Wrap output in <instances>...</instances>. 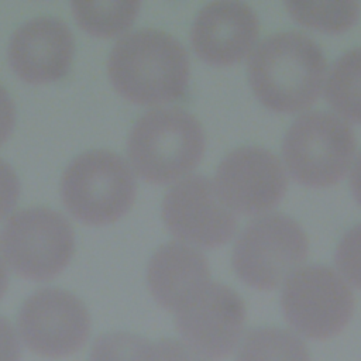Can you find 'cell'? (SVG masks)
<instances>
[{"instance_id": "1", "label": "cell", "mask_w": 361, "mask_h": 361, "mask_svg": "<svg viewBox=\"0 0 361 361\" xmlns=\"http://www.w3.org/2000/svg\"><path fill=\"white\" fill-rule=\"evenodd\" d=\"M326 59L320 47L300 32L264 39L248 61V79L257 99L269 110L296 113L320 94Z\"/></svg>"}, {"instance_id": "2", "label": "cell", "mask_w": 361, "mask_h": 361, "mask_svg": "<svg viewBox=\"0 0 361 361\" xmlns=\"http://www.w3.org/2000/svg\"><path fill=\"white\" fill-rule=\"evenodd\" d=\"M107 72L114 89L127 100L161 104L185 94L189 58L183 45L169 34L138 30L116 42Z\"/></svg>"}, {"instance_id": "3", "label": "cell", "mask_w": 361, "mask_h": 361, "mask_svg": "<svg viewBox=\"0 0 361 361\" xmlns=\"http://www.w3.org/2000/svg\"><path fill=\"white\" fill-rule=\"evenodd\" d=\"M204 134L186 110L155 109L141 116L128 135L127 152L135 172L151 183H171L200 162Z\"/></svg>"}, {"instance_id": "4", "label": "cell", "mask_w": 361, "mask_h": 361, "mask_svg": "<svg viewBox=\"0 0 361 361\" xmlns=\"http://www.w3.org/2000/svg\"><path fill=\"white\" fill-rule=\"evenodd\" d=\"M135 179L117 154L93 149L73 158L61 180L66 210L90 226L109 224L124 216L135 199Z\"/></svg>"}, {"instance_id": "5", "label": "cell", "mask_w": 361, "mask_h": 361, "mask_svg": "<svg viewBox=\"0 0 361 361\" xmlns=\"http://www.w3.org/2000/svg\"><path fill=\"white\" fill-rule=\"evenodd\" d=\"M354 152L353 130L327 111L299 116L282 142V155L290 176L312 188L340 182L350 168Z\"/></svg>"}, {"instance_id": "6", "label": "cell", "mask_w": 361, "mask_h": 361, "mask_svg": "<svg viewBox=\"0 0 361 361\" xmlns=\"http://www.w3.org/2000/svg\"><path fill=\"white\" fill-rule=\"evenodd\" d=\"M75 235L69 221L47 207H30L13 214L0 231L3 261L20 276L49 281L69 264Z\"/></svg>"}, {"instance_id": "7", "label": "cell", "mask_w": 361, "mask_h": 361, "mask_svg": "<svg viewBox=\"0 0 361 361\" xmlns=\"http://www.w3.org/2000/svg\"><path fill=\"white\" fill-rule=\"evenodd\" d=\"M306 255L302 227L288 216L268 214L250 223L237 238L233 268L248 286L271 290L296 271Z\"/></svg>"}, {"instance_id": "8", "label": "cell", "mask_w": 361, "mask_h": 361, "mask_svg": "<svg viewBox=\"0 0 361 361\" xmlns=\"http://www.w3.org/2000/svg\"><path fill=\"white\" fill-rule=\"evenodd\" d=\"M281 306L286 322L296 331L313 340H326L347 326L354 298L344 279L331 268L307 265L285 279Z\"/></svg>"}, {"instance_id": "9", "label": "cell", "mask_w": 361, "mask_h": 361, "mask_svg": "<svg viewBox=\"0 0 361 361\" xmlns=\"http://www.w3.org/2000/svg\"><path fill=\"white\" fill-rule=\"evenodd\" d=\"M90 324L79 298L61 288H42L21 305L16 329L21 343L37 355L65 358L86 344Z\"/></svg>"}, {"instance_id": "10", "label": "cell", "mask_w": 361, "mask_h": 361, "mask_svg": "<svg viewBox=\"0 0 361 361\" xmlns=\"http://www.w3.org/2000/svg\"><path fill=\"white\" fill-rule=\"evenodd\" d=\"M175 313L186 347L209 360L233 353L245 320L241 298L228 286L210 281L189 293Z\"/></svg>"}, {"instance_id": "11", "label": "cell", "mask_w": 361, "mask_h": 361, "mask_svg": "<svg viewBox=\"0 0 361 361\" xmlns=\"http://www.w3.org/2000/svg\"><path fill=\"white\" fill-rule=\"evenodd\" d=\"M214 189L228 209L255 216L269 212L281 202L286 190V175L271 151L241 147L220 162Z\"/></svg>"}, {"instance_id": "12", "label": "cell", "mask_w": 361, "mask_h": 361, "mask_svg": "<svg viewBox=\"0 0 361 361\" xmlns=\"http://www.w3.org/2000/svg\"><path fill=\"white\" fill-rule=\"evenodd\" d=\"M162 219L176 238L204 248L227 243L237 228L234 214L219 199L214 185L200 175L182 179L166 193Z\"/></svg>"}, {"instance_id": "13", "label": "cell", "mask_w": 361, "mask_h": 361, "mask_svg": "<svg viewBox=\"0 0 361 361\" xmlns=\"http://www.w3.org/2000/svg\"><path fill=\"white\" fill-rule=\"evenodd\" d=\"M75 54L69 27L55 17H38L20 25L11 35L8 62L28 83L54 82L65 76Z\"/></svg>"}, {"instance_id": "14", "label": "cell", "mask_w": 361, "mask_h": 361, "mask_svg": "<svg viewBox=\"0 0 361 361\" xmlns=\"http://www.w3.org/2000/svg\"><path fill=\"white\" fill-rule=\"evenodd\" d=\"M258 18L254 10L238 1H216L196 16L190 42L204 62L226 66L250 54L258 38Z\"/></svg>"}, {"instance_id": "15", "label": "cell", "mask_w": 361, "mask_h": 361, "mask_svg": "<svg viewBox=\"0 0 361 361\" xmlns=\"http://www.w3.org/2000/svg\"><path fill=\"white\" fill-rule=\"evenodd\" d=\"M209 276L204 255L180 243L159 247L147 267L149 292L168 310H176L189 293L209 282Z\"/></svg>"}, {"instance_id": "16", "label": "cell", "mask_w": 361, "mask_h": 361, "mask_svg": "<svg viewBox=\"0 0 361 361\" xmlns=\"http://www.w3.org/2000/svg\"><path fill=\"white\" fill-rule=\"evenodd\" d=\"M326 99L340 116L361 123V48L345 52L333 63Z\"/></svg>"}, {"instance_id": "17", "label": "cell", "mask_w": 361, "mask_h": 361, "mask_svg": "<svg viewBox=\"0 0 361 361\" xmlns=\"http://www.w3.org/2000/svg\"><path fill=\"white\" fill-rule=\"evenodd\" d=\"M78 24L96 37H113L130 28L140 11V1H73Z\"/></svg>"}, {"instance_id": "18", "label": "cell", "mask_w": 361, "mask_h": 361, "mask_svg": "<svg viewBox=\"0 0 361 361\" xmlns=\"http://www.w3.org/2000/svg\"><path fill=\"white\" fill-rule=\"evenodd\" d=\"M235 361H309V354L295 334L264 327L247 333Z\"/></svg>"}, {"instance_id": "19", "label": "cell", "mask_w": 361, "mask_h": 361, "mask_svg": "<svg viewBox=\"0 0 361 361\" xmlns=\"http://www.w3.org/2000/svg\"><path fill=\"white\" fill-rule=\"evenodd\" d=\"M285 6L299 24L331 34L348 30L360 16L355 1H288Z\"/></svg>"}, {"instance_id": "20", "label": "cell", "mask_w": 361, "mask_h": 361, "mask_svg": "<svg viewBox=\"0 0 361 361\" xmlns=\"http://www.w3.org/2000/svg\"><path fill=\"white\" fill-rule=\"evenodd\" d=\"M152 344L137 334L111 331L99 336L89 354V361H151Z\"/></svg>"}, {"instance_id": "21", "label": "cell", "mask_w": 361, "mask_h": 361, "mask_svg": "<svg viewBox=\"0 0 361 361\" xmlns=\"http://www.w3.org/2000/svg\"><path fill=\"white\" fill-rule=\"evenodd\" d=\"M334 261L341 275L361 289V223L344 234L337 245Z\"/></svg>"}, {"instance_id": "22", "label": "cell", "mask_w": 361, "mask_h": 361, "mask_svg": "<svg viewBox=\"0 0 361 361\" xmlns=\"http://www.w3.org/2000/svg\"><path fill=\"white\" fill-rule=\"evenodd\" d=\"M20 196V180L14 169L0 159V219L10 213Z\"/></svg>"}, {"instance_id": "23", "label": "cell", "mask_w": 361, "mask_h": 361, "mask_svg": "<svg viewBox=\"0 0 361 361\" xmlns=\"http://www.w3.org/2000/svg\"><path fill=\"white\" fill-rule=\"evenodd\" d=\"M151 361H203V358L182 343L165 338L152 344Z\"/></svg>"}, {"instance_id": "24", "label": "cell", "mask_w": 361, "mask_h": 361, "mask_svg": "<svg viewBox=\"0 0 361 361\" xmlns=\"http://www.w3.org/2000/svg\"><path fill=\"white\" fill-rule=\"evenodd\" d=\"M21 344L17 329L0 316V361H21Z\"/></svg>"}, {"instance_id": "25", "label": "cell", "mask_w": 361, "mask_h": 361, "mask_svg": "<svg viewBox=\"0 0 361 361\" xmlns=\"http://www.w3.org/2000/svg\"><path fill=\"white\" fill-rule=\"evenodd\" d=\"M16 121V109L11 97L0 86V145L11 135Z\"/></svg>"}, {"instance_id": "26", "label": "cell", "mask_w": 361, "mask_h": 361, "mask_svg": "<svg viewBox=\"0 0 361 361\" xmlns=\"http://www.w3.org/2000/svg\"><path fill=\"white\" fill-rule=\"evenodd\" d=\"M350 186H351V190H353V195H354L355 200L361 206V154L358 155V158L354 164V168L351 171Z\"/></svg>"}, {"instance_id": "27", "label": "cell", "mask_w": 361, "mask_h": 361, "mask_svg": "<svg viewBox=\"0 0 361 361\" xmlns=\"http://www.w3.org/2000/svg\"><path fill=\"white\" fill-rule=\"evenodd\" d=\"M7 285H8V272H7V267H6V262L3 261V258L0 257V299H1L3 295L6 293Z\"/></svg>"}]
</instances>
